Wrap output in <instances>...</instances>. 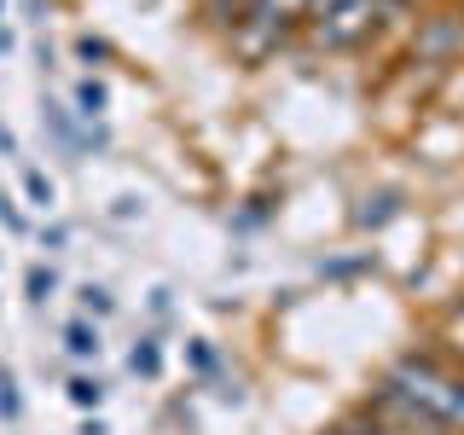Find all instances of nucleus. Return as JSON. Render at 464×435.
I'll use <instances>...</instances> for the list:
<instances>
[{
	"instance_id": "nucleus-1",
	"label": "nucleus",
	"mask_w": 464,
	"mask_h": 435,
	"mask_svg": "<svg viewBox=\"0 0 464 435\" xmlns=\"http://www.w3.org/2000/svg\"><path fill=\"white\" fill-rule=\"evenodd\" d=\"M296 29H302V18L290 6H279V0H256V6L227 29V41H232V53H238L244 64H267Z\"/></svg>"
},
{
	"instance_id": "nucleus-2",
	"label": "nucleus",
	"mask_w": 464,
	"mask_h": 435,
	"mask_svg": "<svg viewBox=\"0 0 464 435\" xmlns=\"http://www.w3.org/2000/svg\"><path fill=\"white\" fill-rule=\"evenodd\" d=\"M308 29H314L319 47L348 53V47H360V41H372L377 29H383V12H377V0H337L325 18H308Z\"/></svg>"
},
{
	"instance_id": "nucleus-3",
	"label": "nucleus",
	"mask_w": 464,
	"mask_h": 435,
	"mask_svg": "<svg viewBox=\"0 0 464 435\" xmlns=\"http://www.w3.org/2000/svg\"><path fill=\"white\" fill-rule=\"evenodd\" d=\"M459 47H464V18H453V12H430V18H418L412 53L424 58V64H447Z\"/></svg>"
},
{
	"instance_id": "nucleus-4",
	"label": "nucleus",
	"mask_w": 464,
	"mask_h": 435,
	"mask_svg": "<svg viewBox=\"0 0 464 435\" xmlns=\"http://www.w3.org/2000/svg\"><path fill=\"white\" fill-rule=\"evenodd\" d=\"M41 128L58 140V151L70 157V163H82L87 157V134H82V122H76V111H64L58 99H41Z\"/></svg>"
},
{
	"instance_id": "nucleus-5",
	"label": "nucleus",
	"mask_w": 464,
	"mask_h": 435,
	"mask_svg": "<svg viewBox=\"0 0 464 435\" xmlns=\"http://www.w3.org/2000/svg\"><path fill=\"white\" fill-rule=\"evenodd\" d=\"M105 111H111V87L99 76H82L76 82V122H105Z\"/></svg>"
},
{
	"instance_id": "nucleus-6",
	"label": "nucleus",
	"mask_w": 464,
	"mask_h": 435,
	"mask_svg": "<svg viewBox=\"0 0 464 435\" xmlns=\"http://www.w3.org/2000/svg\"><path fill=\"white\" fill-rule=\"evenodd\" d=\"M64 348H70V354H76V360H99V348H105V343H99V325H93V319H64Z\"/></svg>"
},
{
	"instance_id": "nucleus-7",
	"label": "nucleus",
	"mask_w": 464,
	"mask_h": 435,
	"mask_svg": "<svg viewBox=\"0 0 464 435\" xmlns=\"http://www.w3.org/2000/svg\"><path fill=\"white\" fill-rule=\"evenodd\" d=\"M401 215V192H372L366 203L354 209V227H366V232H377L383 221H395Z\"/></svg>"
},
{
	"instance_id": "nucleus-8",
	"label": "nucleus",
	"mask_w": 464,
	"mask_h": 435,
	"mask_svg": "<svg viewBox=\"0 0 464 435\" xmlns=\"http://www.w3.org/2000/svg\"><path fill=\"white\" fill-rule=\"evenodd\" d=\"M24 198L35 203L41 215H53V203H58V186H53V174L41 169V163H24Z\"/></svg>"
},
{
	"instance_id": "nucleus-9",
	"label": "nucleus",
	"mask_w": 464,
	"mask_h": 435,
	"mask_svg": "<svg viewBox=\"0 0 464 435\" xmlns=\"http://www.w3.org/2000/svg\"><path fill=\"white\" fill-rule=\"evenodd\" d=\"M64 395H70V406H76V412H99V406H105V383H99L93 372H76L64 383Z\"/></svg>"
},
{
	"instance_id": "nucleus-10",
	"label": "nucleus",
	"mask_w": 464,
	"mask_h": 435,
	"mask_svg": "<svg viewBox=\"0 0 464 435\" xmlns=\"http://www.w3.org/2000/svg\"><path fill=\"white\" fill-rule=\"evenodd\" d=\"M24 296L35 302V308H47V302L58 296V273L47 267V261H29V273H24Z\"/></svg>"
},
{
	"instance_id": "nucleus-11",
	"label": "nucleus",
	"mask_w": 464,
	"mask_h": 435,
	"mask_svg": "<svg viewBox=\"0 0 464 435\" xmlns=\"http://www.w3.org/2000/svg\"><path fill=\"white\" fill-rule=\"evenodd\" d=\"M128 372H134V377H157V372H163V343L140 337L134 348H128Z\"/></svg>"
},
{
	"instance_id": "nucleus-12",
	"label": "nucleus",
	"mask_w": 464,
	"mask_h": 435,
	"mask_svg": "<svg viewBox=\"0 0 464 435\" xmlns=\"http://www.w3.org/2000/svg\"><path fill=\"white\" fill-rule=\"evenodd\" d=\"M76 302H82V319H93V325H99V319H111V314H116V296H111L105 285H93V279H87V285L76 290Z\"/></svg>"
},
{
	"instance_id": "nucleus-13",
	"label": "nucleus",
	"mask_w": 464,
	"mask_h": 435,
	"mask_svg": "<svg viewBox=\"0 0 464 435\" xmlns=\"http://www.w3.org/2000/svg\"><path fill=\"white\" fill-rule=\"evenodd\" d=\"M250 6H256V0H203V18H209L215 29H232Z\"/></svg>"
},
{
	"instance_id": "nucleus-14",
	"label": "nucleus",
	"mask_w": 464,
	"mask_h": 435,
	"mask_svg": "<svg viewBox=\"0 0 464 435\" xmlns=\"http://www.w3.org/2000/svg\"><path fill=\"white\" fill-rule=\"evenodd\" d=\"M0 418H6V424H18V418H24V395H18V377H12L6 366H0Z\"/></svg>"
},
{
	"instance_id": "nucleus-15",
	"label": "nucleus",
	"mask_w": 464,
	"mask_h": 435,
	"mask_svg": "<svg viewBox=\"0 0 464 435\" xmlns=\"http://www.w3.org/2000/svg\"><path fill=\"white\" fill-rule=\"evenodd\" d=\"M186 360H192V372H198V377H215V372H221V360H215V348L203 343V337L186 343Z\"/></svg>"
},
{
	"instance_id": "nucleus-16",
	"label": "nucleus",
	"mask_w": 464,
	"mask_h": 435,
	"mask_svg": "<svg viewBox=\"0 0 464 435\" xmlns=\"http://www.w3.org/2000/svg\"><path fill=\"white\" fill-rule=\"evenodd\" d=\"M0 227H6L12 238H24V232H29V221H24V209H18V198H12L6 186H0Z\"/></svg>"
},
{
	"instance_id": "nucleus-17",
	"label": "nucleus",
	"mask_w": 464,
	"mask_h": 435,
	"mask_svg": "<svg viewBox=\"0 0 464 435\" xmlns=\"http://www.w3.org/2000/svg\"><path fill=\"white\" fill-rule=\"evenodd\" d=\"M76 58H82V64H93V70L111 64V41H105V35H82V41H76Z\"/></svg>"
},
{
	"instance_id": "nucleus-18",
	"label": "nucleus",
	"mask_w": 464,
	"mask_h": 435,
	"mask_svg": "<svg viewBox=\"0 0 464 435\" xmlns=\"http://www.w3.org/2000/svg\"><path fill=\"white\" fill-rule=\"evenodd\" d=\"M325 435H389V430H383V424H372L366 412H354V418H343V424H337V430H325Z\"/></svg>"
},
{
	"instance_id": "nucleus-19",
	"label": "nucleus",
	"mask_w": 464,
	"mask_h": 435,
	"mask_svg": "<svg viewBox=\"0 0 464 435\" xmlns=\"http://www.w3.org/2000/svg\"><path fill=\"white\" fill-rule=\"evenodd\" d=\"M366 267H372V256H354V261H325L319 273H325V279H354V273H366Z\"/></svg>"
},
{
	"instance_id": "nucleus-20",
	"label": "nucleus",
	"mask_w": 464,
	"mask_h": 435,
	"mask_svg": "<svg viewBox=\"0 0 464 435\" xmlns=\"http://www.w3.org/2000/svg\"><path fill=\"white\" fill-rule=\"evenodd\" d=\"M64 244H70V227L64 221H47V227H41V250H64Z\"/></svg>"
},
{
	"instance_id": "nucleus-21",
	"label": "nucleus",
	"mask_w": 464,
	"mask_h": 435,
	"mask_svg": "<svg viewBox=\"0 0 464 435\" xmlns=\"http://www.w3.org/2000/svg\"><path fill=\"white\" fill-rule=\"evenodd\" d=\"M0 157H24V151H18V134H12L6 122H0Z\"/></svg>"
},
{
	"instance_id": "nucleus-22",
	"label": "nucleus",
	"mask_w": 464,
	"mask_h": 435,
	"mask_svg": "<svg viewBox=\"0 0 464 435\" xmlns=\"http://www.w3.org/2000/svg\"><path fill=\"white\" fill-rule=\"evenodd\" d=\"M82 435H111V424H105L99 412H87V418H82Z\"/></svg>"
},
{
	"instance_id": "nucleus-23",
	"label": "nucleus",
	"mask_w": 464,
	"mask_h": 435,
	"mask_svg": "<svg viewBox=\"0 0 464 435\" xmlns=\"http://www.w3.org/2000/svg\"><path fill=\"white\" fill-rule=\"evenodd\" d=\"M0 53H12V29L6 24H0Z\"/></svg>"
},
{
	"instance_id": "nucleus-24",
	"label": "nucleus",
	"mask_w": 464,
	"mask_h": 435,
	"mask_svg": "<svg viewBox=\"0 0 464 435\" xmlns=\"http://www.w3.org/2000/svg\"><path fill=\"white\" fill-rule=\"evenodd\" d=\"M0 18H6V0H0Z\"/></svg>"
}]
</instances>
